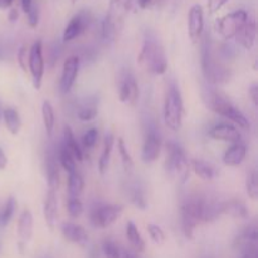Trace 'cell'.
I'll use <instances>...</instances> for the list:
<instances>
[{"instance_id": "cell-16", "label": "cell", "mask_w": 258, "mask_h": 258, "mask_svg": "<svg viewBox=\"0 0 258 258\" xmlns=\"http://www.w3.org/2000/svg\"><path fill=\"white\" fill-rule=\"evenodd\" d=\"M209 136L214 140L219 141H227V143H241L242 141V135L239 133L238 128L236 126L231 125V123H218V125H214L213 127L209 130Z\"/></svg>"}, {"instance_id": "cell-49", "label": "cell", "mask_w": 258, "mask_h": 258, "mask_svg": "<svg viewBox=\"0 0 258 258\" xmlns=\"http://www.w3.org/2000/svg\"><path fill=\"white\" fill-rule=\"evenodd\" d=\"M241 258H258V249L257 248L249 249V251L242 253Z\"/></svg>"}, {"instance_id": "cell-24", "label": "cell", "mask_w": 258, "mask_h": 258, "mask_svg": "<svg viewBox=\"0 0 258 258\" xmlns=\"http://www.w3.org/2000/svg\"><path fill=\"white\" fill-rule=\"evenodd\" d=\"M62 145L70 151L76 161H83V150L80 144L77 143V139L70 126H66L64 131H63Z\"/></svg>"}, {"instance_id": "cell-13", "label": "cell", "mask_w": 258, "mask_h": 258, "mask_svg": "<svg viewBox=\"0 0 258 258\" xmlns=\"http://www.w3.org/2000/svg\"><path fill=\"white\" fill-rule=\"evenodd\" d=\"M91 22H92V17L87 10H81L77 14L73 15L63 32V42H72L73 39L83 34L88 29Z\"/></svg>"}, {"instance_id": "cell-14", "label": "cell", "mask_w": 258, "mask_h": 258, "mask_svg": "<svg viewBox=\"0 0 258 258\" xmlns=\"http://www.w3.org/2000/svg\"><path fill=\"white\" fill-rule=\"evenodd\" d=\"M81 60L78 55H71L63 63L62 68V76H60L59 88L62 93H68L72 90L73 85H75L76 80L78 77V72H80Z\"/></svg>"}, {"instance_id": "cell-22", "label": "cell", "mask_w": 258, "mask_h": 258, "mask_svg": "<svg viewBox=\"0 0 258 258\" xmlns=\"http://www.w3.org/2000/svg\"><path fill=\"white\" fill-rule=\"evenodd\" d=\"M247 155V148L243 143L232 144L223 155V163L227 166H238L244 161Z\"/></svg>"}, {"instance_id": "cell-34", "label": "cell", "mask_w": 258, "mask_h": 258, "mask_svg": "<svg viewBox=\"0 0 258 258\" xmlns=\"http://www.w3.org/2000/svg\"><path fill=\"white\" fill-rule=\"evenodd\" d=\"M42 118L45 131H47L48 135L52 136L53 130H54L55 126V115L52 103L47 100L42 103Z\"/></svg>"}, {"instance_id": "cell-18", "label": "cell", "mask_w": 258, "mask_h": 258, "mask_svg": "<svg viewBox=\"0 0 258 258\" xmlns=\"http://www.w3.org/2000/svg\"><path fill=\"white\" fill-rule=\"evenodd\" d=\"M43 216H44L45 224L49 229H54L58 222V198L57 191L48 190L45 196L44 204H43Z\"/></svg>"}, {"instance_id": "cell-21", "label": "cell", "mask_w": 258, "mask_h": 258, "mask_svg": "<svg viewBox=\"0 0 258 258\" xmlns=\"http://www.w3.org/2000/svg\"><path fill=\"white\" fill-rule=\"evenodd\" d=\"M33 236V216L29 209H24L18 219V237L20 241V247L27 244Z\"/></svg>"}, {"instance_id": "cell-32", "label": "cell", "mask_w": 258, "mask_h": 258, "mask_svg": "<svg viewBox=\"0 0 258 258\" xmlns=\"http://www.w3.org/2000/svg\"><path fill=\"white\" fill-rule=\"evenodd\" d=\"M85 188V180L80 171L76 170L68 174V197L71 198H80Z\"/></svg>"}, {"instance_id": "cell-30", "label": "cell", "mask_w": 258, "mask_h": 258, "mask_svg": "<svg viewBox=\"0 0 258 258\" xmlns=\"http://www.w3.org/2000/svg\"><path fill=\"white\" fill-rule=\"evenodd\" d=\"M2 115L8 131L12 135H17L19 133L20 127H22V121H20V116L18 111L13 107H7L3 111Z\"/></svg>"}, {"instance_id": "cell-1", "label": "cell", "mask_w": 258, "mask_h": 258, "mask_svg": "<svg viewBox=\"0 0 258 258\" xmlns=\"http://www.w3.org/2000/svg\"><path fill=\"white\" fill-rule=\"evenodd\" d=\"M203 101L209 110L213 111L217 115L222 116V117L227 118V120L232 121L238 127L243 128V130H248L251 127V123H249L248 118L221 91L211 87L204 88Z\"/></svg>"}, {"instance_id": "cell-44", "label": "cell", "mask_w": 258, "mask_h": 258, "mask_svg": "<svg viewBox=\"0 0 258 258\" xmlns=\"http://www.w3.org/2000/svg\"><path fill=\"white\" fill-rule=\"evenodd\" d=\"M27 17H28V23L32 28H35L39 23V9H38L37 5H33L32 9L27 13Z\"/></svg>"}, {"instance_id": "cell-5", "label": "cell", "mask_w": 258, "mask_h": 258, "mask_svg": "<svg viewBox=\"0 0 258 258\" xmlns=\"http://www.w3.org/2000/svg\"><path fill=\"white\" fill-rule=\"evenodd\" d=\"M133 0H110V8L102 23V39L111 43L116 39L122 28L126 14L131 8Z\"/></svg>"}, {"instance_id": "cell-36", "label": "cell", "mask_w": 258, "mask_h": 258, "mask_svg": "<svg viewBox=\"0 0 258 258\" xmlns=\"http://www.w3.org/2000/svg\"><path fill=\"white\" fill-rule=\"evenodd\" d=\"M59 163L60 165H62V168L64 169L68 174L77 170V168H76L75 158L71 155L70 151H68L63 145H60V149H59Z\"/></svg>"}, {"instance_id": "cell-27", "label": "cell", "mask_w": 258, "mask_h": 258, "mask_svg": "<svg viewBox=\"0 0 258 258\" xmlns=\"http://www.w3.org/2000/svg\"><path fill=\"white\" fill-rule=\"evenodd\" d=\"M45 170H47L48 179V190L57 191L59 188V168H58L55 156L52 154L47 155V161H45Z\"/></svg>"}, {"instance_id": "cell-42", "label": "cell", "mask_w": 258, "mask_h": 258, "mask_svg": "<svg viewBox=\"0 0 258 258\" xmlns=\"http://www.w3.org/2000/svg\"><path fill=\"white\" fill-rule=\"evenodd\" d=\"M148 232L150 238L153 239L156 244H163L164 242H165V233H164L161 227H159L158 224H149Z\"/></svg>"}, {"instance_id": "cell-8", "label": "cell", "mask_w": 258, "mask_h": 258, "mask_svg": "<svg viewBox=\"0 0 258 258\" xmlns=\"http://www.w3.org/2000/svg\"><path fill=\"white\" fill-rule=\"evenodd\" d=\"M248 18V13L246 10H234V12L228 13V14L217 19L216 29L224 39H233L238 34L239 30L242 29V27L246 24Z\"/></svg>"}, {"instance_id": "cell-7", "label": "cell", "mask_w": 258, "mask_h": 258, "mask_svg": "<svg viewBox=\"0 0 258 258\" xmlns=\"http://www.w3.org/2000/svg\"><path fill=\"white\" fill-rule=\"evenodd\" d=\"M165 170L171 178L178 179L181 184L186 183L189 178V161L180 144L175 141L166 143Z\"/></svg>"}, {"instance_id": "cell-46", "label": "cell", "mask_w": 258, "mask_h": 258, "mask_svg": "<svg viewBox=\"0 0 258 258\" xmlns=\"http://www.w3.org/2000/svg\"><path fill=\"white\" fill-rule=\"evenodd\" d=\"M249 97H251L252 102H253L254 106H258V86L254 83V85L249 86L248 88Z\"/></svg>"}, {"instance_id": "cell-23", "label": "cell", "mask_w": 258, "mask_h": 258, "mask_svg": "<svg viewBox=\"0 0 258 258\" xmlns=\"http://www.w3.org/2000/svg\"><path fill=\"white\" fill-rule=\"evenodd\" d=\"M223 204L224 202L218 201L217 198L204 196V206H203V222L209 223L218 219L223 214Z\"/></svg>"}, {"instance_id": "cell-53", "label": "cell", "mask_w": 258, "mask_h": 258, "mask_svg": "<svg viewBox=\"0 0 258 258\" xmlns=\"http://www.w3.org/2000/svg\"><path fill=\"white\" fill-rule=\"evenodd\" d=\"M136 2H138V5L141 8V9H146L148 7H150L153 0H136Z\"/></svg>"}, {"instance_id": "cell-25", "label": "cell", "mask_w": 258, "mask_h": 258, "mask_svg": "<svg viewBox=\"0 0 258 258\" xmlns=\"http://www.w3.org/2000/svg\"><path fill=\"white\" fill-rule=\"evenodd\" d=\"M223 214H228L236 219H247L249 217V209L241 199H231L224 202Z\"/></svg>"}, {"instance_id": "cell-11", "label": "cell", "mask_w": 258, "mask_h": 258, "mask_svg": "<svg viewBox=\"0 0 258 258\" xmlns=\"http://www.w3.org/2000/svg\"><path fill=\"white\" fill-rule=\"evenodd\" d=\"M161 151V138L159 131L154 126H149L146 131L145 140L141 150V160L145 164H151L160 156Z\"/></svg>"}, {"instance_id": "cell-47", "label": "cell", "mask_w": 258, "mask_h": 258, "mask_svg": "<svg viewBox=\"0 0 258 258\" xmlns=\"http://www.w3.org/2000/svg\"><path fill=\"white\" fill-rule=\"evenodd\" d=\"M33 5H34L33 0H20V7H22L23 12H24L25 14H27V13L32 9Z\"/></svg>"}, {"instance_id": "cell-51", "label": "cell", "mask_w": 258, "mask_h": 258, "mask_svg": "<svg viewBox=\"0 0 258 258\" xmlns=\"http://www.w3.org/2000/svg\"><path fill=\"white\" fill-rule=\"evenodd\" d=\"M88 258H100V252H98L97 247H92L88 251Z\"/></svg>"}, {"instance_id": "cell-39", "label": "cell", "mask_w": 258, "mask_h": 258, "mask_svg": "<svg viewBox=\"0 0 258 258\" xmlns=\"http://www.w3.org/2000/svg\"><path fill=\"white\" fill-rule=\"evenodd\" d=\"M102 252L106 258H121L120 247L112 239H105L102 242Z\"/></svg>"}, {"instance_id": "cell-38", "label": "cell", "mask_w": 258, "mask_h": 258, "mask_svg": "<svg viewBox=\"0 0 258 258\" xmlns=\"http://www.w3.org/2000/svg\"><path fill=\"white\" fill-rule=\"evenodd\" d=\"M117 149L118 153H120L121 161H122V165L125 168L126 171H131L134 169V160L131 158L130 153L127 151V148L125 145V141H123L122 138H120L117 140Z\"/></svg>"}, {"instance_id": "cell-41", "label": "cell", "mask_w": 258, "mask_h": 258, "mask_svg": "<svg viewBox=\"0 0 258 258\" xmlns=\"http://www.w3.org/2000/svg\"><path fill=\"white\" fill-rule=\"evenodd\" d=\"M98 140V130L97 128L92 127L90 130H87V133H85V135L82 136V146L83 149H90L95 148V145L97 144Z\"/></svg>"}, {"instance_id": "cell-19", "label": "cell", "mask_w": 258, "mask_h": 258, "mask_svg": "<svg viewBox=\"0 0 258 258\" xmlns=\"http://www.w3.org/2000/svg\"><path fill=\"white\" fill-rule=\"evenodd\" d=\"M62 234L68 242L78 244L81 247H85L88 243L87 232L80 224L66 222V223L62 224Z\"/></svg>"}, {"instance_id": "cell-17", "label": "cell", "mask_w": 258, "mask_h": 258, "mask_svg": "<svg viewBox=\"0 0 258 258\" xmlns=\"http://www.w3.org/2000/svg\"><path fill=\"white\" fill-rule=\"evenodd\" d=\"M257 227L256 224H249L246 228L242 229L241 233L236 237L233 242L234 249L239 251L241 253L249 251V249L257 248Z\"/></svg>"}, {"instance_id": "cell-31", "label": "cell", "mask_w": 258, "mask_h": 258, "mask_svg": "<svg viewBox=\"0 0 258 258\" xmlns=\"http://www.w3.org/2000/svg\"><path fill=\"white\" fill-rule=\"evenodd\" d=\"M126 238L136 252L145 251V241L141 237L138 227L133 222H127V224H126Z\"/></svg>"}, {"instance_id": "cell-54", "label": "cell", "mask_w": 258, "mask_h": 258, "mask_svg": "<svg viewBox=\"0 0 258 258\" xmlns=\"http://www.w3.org/2000/svg\"><path fill=\"white\" fill-rule=\"evenodd\" d=\"M121 258H136L134 256L133 253H130V252H123V253H121Z\"/></svg>"}, {"instance_id": "cell-52", "label": "cell", "mask_w": 258, "mask_h": 258, "mask_svg": "<svg viewBox=\"0 0 258 258\" xmlns=\"http://www.w3.org/2000/svg\"><path fill=\"white\" fill-rule=\"evenodd\" d=\"M14 3V0H0V9H8Z\"/></svg>"}, {"instance_id": "cell-43", "label": "cell", "mask_w": 258, "mask_h": 258, "mask_svg": "<svg viewBox=\"0 0 258 258\" xmlns=\"http://www.w3.org/2000/svg\"><path fill=\"white\" fill-rule=\"evenodd\" d=\"M28 55H29V49L27 48V45H22L18 50V64L22 68L23 72H27L28 71Z\"/></svg>"}, {"instance_id": "cell-15", "label": "cell", "mask_w": 258, "mask_h": 258, "mask_svg": "<svg viewBox=\"0 0 258 258\" xmlns=\"http://www.w3.org/2000/svg\"><path fill=\"white\" fill-rule=\"evenodd\" d=\"M189 37L193 43H198L202 39L204 32V10L199 4H194L188 14Z\"/></svg>"}, {"instance_id": "cell-50", "label": "cell", "mask_w": 258, "mask_h": 258, "mask_svg": "<svg viewBox=\"0 0 258 258\" xmlns=\"http://www.w3.org/2000/svg\"><path fill=\"white\" fill-rule=\"evenodd\" d=\"M18 17H19V12H18L17 8H12L9 12V15H8V18H9L10 22H17Z\"/></svg>"}, {"instance_id": "cell-10", "label": "cell", "mask_w": 258, "mask_h": 258, "mask_svg": "<svg viewBox=\"0 0 258 258\" xmlns=\"http://www.w3.org/2000/svg\"><path fill=\"white\" fill-rule=\"evenodd\" d=\"M28 71L32 75L33 86L35 90L42 87L43 75H44V58H43V45L40 40L32 44L28 55Z\"/></svg>"}, {"instance_id": "cell-12", "label": "cell", "mask_w": 258, "mask_h": 258, "mask_svg": "<svg viewBox=\"0 0 258 258\" xmlns=\"http://www.w3.org/2000/svg\"><path fill=\"white\" fill-rule=\"evenodd\" d=\"M118 97L122 103L126 105H135L139 100V86L133 72L125 71L121 73L120 82H118Z\"/></svg>"}, {"instance_id": "cell-3", "label": "cell", "mask_w": 258, "mask_h": 258, "mask_svg": "<svg viewBox=\"0 0 258 258\" xmlns=\"http://www.w3.org/2000/svg\"><path fill=\"white\" fill-rule=\"evenodd\" d=\"M201 64L202 72L207 82L212 85H219V83H226L231 80V71L226 66L222 64L219 60L216 59L213 50H212L211 37L208 34L204 35L203 39H201Z\"/></svg>"}, {"instance_id": "cell-26", "label": "cell", "mask_w": 258, "mask_h": 258, "mask_svg": "<svg viewBox=\"0 0 258 258\" xmlns=\"http://www.w3.org/2000/svg\"><path fill=\"white\" fill-rule=\"evenodd\" d=\"M126 196L130 199L131 203L139 209L146 208V196L145 189L139 181H131L126 186Z\"/></svg>"}, {"instance_id": "cell-9", "label": "cell", "mask_w": 258, "mask_h": 258, "mask_svg": "<svg viewBox=\"0 0 258 258\" xmlns=\"http://www.w3.org/2000/svg\"><path fill=\"white\" fill-rule=\"evenodd\" d=\"M122 209L120 204H98L90 213L91 223L96 228H107L120 218Z\"/></svg>"}, {"instance_id": "cell-6", "label": "cell", "mask_w": 258, "mask_h": 258, "mask_svg": "<svg viewBox=\"0 0 258 258\" xmlns=\"http://www.w3.org/2000/svg\"><path fill=\"white\" fill-rule=\"evenodd\" d=\"M184 105L180 90L174 81L168 86L164 102V121L171 131H179L183 126Z\"/></svg>"}, {"instance_id": "cell-33", "label": "cell", "mask_w": 258, "mask_h": 258, "mask_svg": "<svg viewBox=\"0 0 258 258\" xmlns=\"http://www.w3.org/2000/svg\"><path fill=\"white\" fill-rule=\"evenodd\" d=\"M97 113V101H96L95 98H88V100H86L85 102L81 105L77 116L81 121H83V122H88V121L95 120Z\"/></svg>"}, {"instance_id": "cell-40", "label": "cell", "mask_w": 258, "mask_h": 258, "mask_svg": "<svg viewBox=\"0 0 258 258\" xmlns=\"http://www.w3.org/2000/svg\"><path fill=\"white\" fill-rule=\"evenodd\" d=\"M67 211L71 218H78L83 213V204L80 198H71L68 197Z\"/></svg>"}, {"instance_id": "cell-45", "label": "cell", "mask_w": 258, "mask_h": 258, "mask_svg": "<svg viewBox=\"0 0 258 258\" xmlns=\"http://www.w3.org/2000/svg\"><path fill=\"white\" fill-rule=\"evenodd\" d=\"M229 0H207V8H208V12L211 14L219 12L224 5L228 3Z\"/></svg>"}, {"instance_id": "cell-4", "label": "cell", "mask_w": 258, "mask_h": 258, "mask_svg": "<svg viewBox=\"0 0 258 258\" xmlns=\"http://www.w3.org/2000/svg\"><path fill=\"white\" fill-rule=\"evenodd\" d=\"M204 196L190 194L183 201L180 207L181 231L188 239H193L194 229L203 222Z\"/></svg>"}, {"instance_id": "cell-56", "label": "cell", "mask_w": 258, "mask_h": 258, "mask_svg": "<svg viewBox=\"0 0 258 258\" xmlns=\"http://www.w3.org/2000/svg\"><path fill=\"white\" fill-rule=\"evenodd\" d=\"M0 120H2V110H0Z\"/></svg>"}, {"instance_id": "cell-48", "label": "cell", "mask_w": 258, "mask_h": 258, "mask_svg": "<svg viewBox=\"0 0 258 258\" xmlns=\"http://www.w3.org/2000/svg\"><path fill=\"white\" fill-rule=\"evenodd\" d=\"M7 165H8L7 155L4 154L3 149L0 148V170H4V169L7 168Z\"/></svg>"}, {"instance_id": "cell-20", "label": "cell", "mask_w": 258, "mask_h": 258, "mask_svg": "<svg viewBox=\"0 0 258 258\" xmlns=\"http://www.w3.org/2000/svg\"><path fill=\"white\" fill-rule=\"evenodd\" d=\"M257 38V25L254 19H249L246 22V24L242 27L238 34L236 35L234 39L247 50H251L256 43Z\"/></svg>"}, {"instance_id": "cell-2", "label": "cell", "mask_w": 258, "mask_h": 258, "mask_svg": "<svg viewBox=\"0 0 258 258\" xmlns=\"http://www.w3.org/2000/svg\"><path fill=\"white\" fill-rule=\"evenodd\" d=\"M138 62L146 72L151 75H164L168 70L165 50L160 40L153 34H148L141 45L138 55Z\"/></svg>"}, {"instance_id": "cell-28", "label": "cell", "mask_w": 258, "mask_h": 258, "mask_svg": "<svg viewBox=\"0 0 258 258\" xmlns=\"http://www.w3.org/2000/svg\"><path fill=\"white\" fill-rule=\"evenodd\" d=\"M113 145H115V136H113L112 133H107L105 135V139H103V150L100 156V160H98V170L102 175L107 171L108 165H110Z\"/></svg>"}, {"instance_id": "cell-55", "label": "cell", "mask_w": 258, "mask_h": 258, "mask_svg": "<svg viewBox=\"0 0 258 258\" xmlns=\"http://www.w3.org/2000/svg\"><path fill=\"white\" fill-rule=\"evenodd\" d=\"M77 2H78V0H71V3H73V4H76Z\"/></svg>"}, {"instance_id": "cell-35", "label": "cell", "mask_w": 258, "mask_h": 258, "mask_svg": "<svg viewBox=\"0 0 258 258\" xmlns=\"http://www.w3.org/2000/svg\"><path fill=\"white\" fill-rule=\"evenodd\" d=\"M17 209V201L14 197H9L4 204L0 207V227L8 226L10 221H12L14 212Z\"/></svg>"}, {"instance_id": "cell-37", "label": "cell", "mask_w": 258, "mask_h": 258, "mask_svg": "<svg viewBox=\"0 0 258 258\" xmlns=\"http://www.w3.org/2000/svg\"><path fill=\"white\" fill-rule=\"evenodd\" d=\"M246 190L252 201L258 199V175L256 170H251L246 179Z\"/></svg>"}, {"instance_id": "cell-29", "label": "cell", "mask_w": 258, "mask_h": 258, "mask_svg": "<svg viewBox=\"0 0 258 258\" xmlns=\"http://www.w3.org/2000/svg\"><path fill=\"white\" fill-rule=\"evenodd\" d=\"M191 169L194 173L203 180H213L217 176V170L212 164L207 163V161L201 160V159H194L190 163Z\"/></svg>"}]
</instances>
